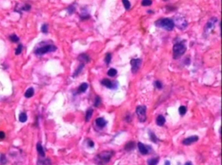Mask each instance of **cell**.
Here are the masks:
<instances>
[{
  "mask_svg": "<svg viewBox=\"0 0 222 165\" xmlns=\"http://www.w3.org/2000/svg\"><path fill=\"white\" fill-rule=\"evenodd\" d=\"M88 88V84L87 83H83L81 84V85L79 86V88L78 89V93H84L86 92V90H87Z\"/></svg>",
  "mask_w": 222,
  "mask_h": 165,
  "instance_id": "obj_18",
  "label": "cell"
},
{
  "mask_svg": "<svg viewBox=\"0 0 222 165\" xmlns=\"http://www.w3.org/2000/svg\"><path fill=\"white\" fill-rule=\"evenodd\" d=\"M185 165H192L191 162H187L185 164Z\"/></svg>",
  "mask_w": 222,
  "mask_h": 165,
  "instance_id": "obj_42",
  "label": "cell"
},
{
  "mask_svg": "<svg viewBox=\"0 0 222 165\" xmlns=\"http://www.w3.org/2000/svg\"><path fill=\"white\" fill-rule=\"evenodd\" d=\"M10 41H12L13 43H18V41H20V39L16 34H13L11 35H10L9 37Z\"/></svg>",
  "mask_w": 222,
  "mask_h": 165,
  "instance_id": "obj_28",
  "label": "cell"
},
{
  "mask_svg": "<svg viewBox=\"0 0 222 165\" xmlns=\"http://www.w3.org/2000/svg\"><path fill=\"white\" fill-rule=\"evenodd\" d=\"M22 44H20L18 46V47H17V48L16 49V50H15V54L16 55H20L22 53Z\"/></svg>",
  "mask_w": 222,
  "mask_h": 165,
  "instance_id": "obj_35",
  "label": "cell"
},
{
  "mask_svg": "<svg viewBox=\"0 0 222 165\" xmlns=\"http://www.w3.org/2000/svg\"><path fill=\"white\" fill-rule=\"evenodd\" d=\"M112 58V54H110V53H107V54H106V55H105V58H104V61H105L106 65H109V64L110 63Z\"/></svg>",
  "mask_w": 222,
  "mask_h": 165,
  "instance_id": "obj_25",
  "label": "cell"
},
{
  "mask_svg": "<svg viewBox=\"0 0 222 165\" xmlns=\"http://www.w3.org/2000/svg\"><path fill=\"white\" fill-rule=\"evenodd\" d=\"M122 2H123V4L124 7H125V9L126 10H129L130 9V7H131V4H130V2L128 1V0H122Z\"/></svg>",
  "mask_w": 222,
  "mask_h": 165,
  "instance_id": "obj_29",
  "label": "cell"
},
{
  "mask_svg": "<svg viewBox=\"0 0 222 165\" xmlns=\"http://www.w3.org/2000/svg\"><path fill=\"white\" fill-rule=\"evenodd\" d=\"M41 31L43 33H47L48 32V26L46 24H44L41 26Z\"/></svg>",
  "mask_w": 222,
  "mask_h": 165,
  "instance_id": "obj_34",
  "label": "cell"
},
{
  "mask_svg": "<svg viewBox=\"0 0 222 165\" xmlns=\"http://www.w3.org/2000/svg\"><path fill=\"white\" fill-rule=\"evenodd\" d=\"M87 144H88V145H89V147H94V142H93V141L91 140H89L87 141Z\"/></svg>",
  "mask_w": 222,
  "mask_h": 165,
  "instance_id": "obj_39",
  "label": "cell"
},
{
  "mask_svg": "<svg viewBox=\"0 0 222 165\" xmlns=\"http://www.w3.org/2000/svg\"><path fill=\"white\" fill-rule=\"evenodd\" d=\"M5 138V132L3 131H0V140H2Z\"/></svg>",
  "mask_w": 222,
  "mask_h": 165,
  "instance_id": "obj_40",
  "label": "cell"
},
{
  "mask_svg": "<svg viewBox=\"0 0 222 165\" xmlns=\"http://www.w3.org/2000/svg\"><path fill=\"white\" fill-rule=\"evenodd\" d=\"M34 93H35L34 89L33 88H29L28 90H27V91H26V93H25V97L28 99L31 98V97H32L34 95Z\"/></svg>",
  "mask_w": 222,
  "mask_h": 165,
  "instance_id": "obj_19",
  "label": "cell"
},
{
  "mask_svg": "<svg viewBox=\"0 0 222 165\" xmlns=\"http://www.w3.org/2000/svg\"><path fill=\"white\" fill-rule=\"evenodd\" d=\"M37 150L39 155H41V157H45V152H44V148H43L42 144H41L40 142H39V143L37 144Z\"/></svg>",
  "mask_w": 222,
  "mask_h": 165,
  "instance_id": "obj_15",
  "label": "cell"
},
{
  "mask_svg": "<svg viewBox=\"0 0 222 165\" xmlns=\"http://www.w3.org/2000/svg\"><path fill=\"white\" fill-rule=\"evenodd\" d=\"M135 147V142H132V141H130L128 143H127L126 145H125V150L128 151H130L132 150L133 149H134Z\"/></svg>",
  "mask_w": 222,
  "mask_h": 165,
  "instance_id": "obj_20",
  "label": "cell"
},
{
  "mask_svg": "<svg viewBox=\"0 0 222 165\" xmlns=\"http://www.w3.org/2000/svg\"><path fill=\"white\" fill-rule=\"evenodd\" d=\"M138 145L140 152L142 155H147V154L149 153V149H148L147 147L144 144H142L141 142H139Z\"/></svg>",
  "mask_w": 222,
  "mask_h": 165,
  "instance_id": "obj_11",
  "label": "cell"
},
{
  "mask_svg": "<svg viewBox=\"0 0 222 165\" xmlns=\"http://www.w3.org/2000/svg\"><path fill=\"white\" fill-rule=\"evenodd\" d=\"M154 85H155L156 88L157 89H158V90H161V89L162 88V87H163L162 82H161L160 81H159V80H156V81L154 82Z\"/></svg>",
  "mask_w": 222,
  "mask_h": 165,
  "instance_id": "obj_37",
  "label": "cell"
},
{
  "mask_svg": "<svg viewBox=\"0 0 222 165\" xmlns=\"http://www.w3.org/2000/svg\"><path fill=\"white\" fill-rule=\"evenodd\" d=\"M75 10H76V8H75V7L73 5H70V6L67 8V11H68V13H69V15H72V13H74Z\"/></svg>",
  "mask_w": 222,
  "mask_h": 165,
  "instance_id": "obj_36",
  "label": "cell"
},
{
  "mask_svg": "<svg viewBox=\"0 0 222 165\" xmlns=\"http://www.w3.org/2000/svg\"><path fill=\"white\" fill-rule=\"evenodd\" d=\"M175 26L178 28L179 30H184L188 26V22L186 20V18L182 16H177L175 18V20L173 21Z\"/></svg>",
  "mask_w": 222,
  "mask_h": 165,
  "instance_id": "obj_5",
  "label": "cell"
},
{
  "mask_svg": "<svg viewBox=\"0 0 222 165\" xmlns=\"http://www.w3.org/2000/svg\"><path fill=\"white\" fill-rule=\"evenodd\" d=\"M178 112H179V114H180L181 116H184V115L187 112L186 107L184 106H180V108H179V109H178Z\"/></svg>",
  "mask_w": 222,
  "mask_h": 165,
  "instance_id": "obj_31",
  "label": "cell"
},
{
  "mask_svg": "<svg viewBox=\"0 0 222 165\" xmlns=\"http://www.w3.org/2000/svg\"><path fill=\"white\" fill-rule=\"evenodd\" d=\"M186 50V46L184 42L177 43L175 44L173 48V58L175 59H178L184 54Z\"/></svg>",
  "mask_w": 222,
  "mask_h": 165,
  "instance_id": "obj_3",
  "label": "cell"
},
{
  "mask_svg": "<svg viewBox=\"0 0 222 165\" xmlns=\"http://www.w3.org/2000/svg\"><path fill=\"white\" fill-rule=\"evenodd\" d=\"M149 136H150V138L152 140V142L154 143H157L158 142V138L156 137V134H154V132H152V131H150L149 132Z\"/></svg>",
  "mask_w": 222,
  "mask_h": 165,
  "instance_id": "obj_26",
  "label": "cell"
},
{
  "mask_svg": "<svg viewBox=\"0 0 222 165\" xmlns=\"http://www.w3.org/2000/svg\"><path fill=\"white\" fill-rule=\"evenodd\" d=\"M114 155V152L111 151H104L96 155L94 161L98 165H105L111 160Z\"/></svg>",
  "mask_w": 222,
  "mask_h": 165,
  "instance_id": "obj_1",
  "label": "cell"
},
{
  "mask_svg": "<svg viewBox=\"0 0 222 165\" xmlns=\"http://www.w3.org/2000/svg\"><path fill=\"white\" fill-rule=\"evenodd\" d=\"M141 63H142V60L141 59H139V58L132 59L131 61H130L132 67V72L133 73H136L138 70L140 69Z\"/></svg>",
  "mask_w": 222,
  "mask_h": 165,
  "instance_id": "obj_8",
  "label": "cell"
},
{
  "mask_svg": "<svg viewBox=\"0 0 222 165\" xmlns=\"http://www.w3.org/2000/svg\"><path fill=\"white\" fill-rule=\"evenodd\" d=\"M147 107L143 105L138 106L136 108V114L138 116V119L140 122H144L146 121Z\"/></svg>",
  "mask_w": 222,
  "mask_h": 165,
  "instance_id": "obj_7",
  "label": "cell"
},
{
  "mask_svg": "<svg viewBox=\"0 0 222 165\" xmlns=\"http://www.w3.org/2000/svg\"><path fill=\"white\" fill-rule=\"evenodd\" d=\"M19 120L22 123H25L27 120H28V116H27L26 113L22 112L21 114L19 115Z\"/></svg>",
  "mask_w": 222,
  "mask_h": 165,
  "instance_id": "obj_22",
  "label": "cell"
},
{
  "mask_svg": "<svg viewBox=\"0 0 222 165\" xmlns=\"http://www.w3.org/2000/svg\"><path fill=\"white\" fill-rule=\"evenodd\" d=\"M37 165H52V162L49 158H39Z\"/></svg>",
  "mask_w": 222,
  "mask_h": 165,
  "instance_id": "obj_14",
  "label": "cell"
},
{
  "mask_svg": "<svg viewBox=\"0 0 222 165\" xmlns=\"http://www.w3.org/2000/svg\"><path fill=\"white\" fill-rule=\"evenodd\" d=\"M84 66H85V64L83 63H81L79 64V66L78 67V68L76 69V70H75L74 72L73 77L78 76L79 74L81 72V71H82V70H83V69Z\"/></svg>",
  "mask_w": 222,
  "mask_h": 165,
  "instance_id": "obj_16",
  "label": "cell"
},
{
  "mask_svg": "<svg viewBox=\"0 0 222 165\" xmlns=\"http://www.w3.org/2000/svg\"><path fill=\"white\" fill-rule=\"evenodd\" d=\"M80 17H81V20H86V19H88V18H90V16L87 13H83L80 15Z\"/></svg>",
  "mask_w": 222,
  "mask_h": 165,
  "instance_id": "obj_38",
  "label": "cell"
},
{
  "mask_svg": "<svg viewBox=\"0 0 222 165\" xmlns=\"http://www.w3.org/2000/svg\"><path fill=\"white\" fill-rule=\"evenodd\" d=\"M165 122V119L162 115H160L156 118V124L158 126H163Z\"/></svg>",
  "mask_w": 222,
  "mask_h": 165,
  "instance_id": "obj_17",
  "label": "cell"
},
{
  "mask_svg": "<svg viewBox=\"0 0 222 165\" xmlns=\"http://www.w3.org/2000/svg\"><path fill=\"white\" fill-rule=\"evenodd\" d=\"M31 5L29 4H25L24 6H23L22 8H20L19 10H18V12H21V11H28L31 9Z\"/></svg>",
  "mask_w": 222,
  "mask_h": 165,
  "instance_id": "obj_24",
  "label": "cell"
},
{
  "mask_svg": "<svg viewBox=\"0 0 222 165\" xmlns=\"http://www.w3.org/2000/svg\"><path fill=\"white\" fill-rule=\"evenodd\" d=\"M217 22V18L216 17H212L208 20L207 23L206 24L204 28V33L205 35H208L215 28L216 24Z\"/></svg>",
  "mask_w": 222,
  "mask_h": 165,
  "instance_id": "obj_6",
  "label": "cell"
},
{
  "mask_svg": "<svg viewBox=\"0 0 222 165\" xmlns=\"http://www.w3.org/2000/svg\"><path fill=\"white\" fill-rule=\"evenodd\" d=\"M95 122H96V125L100 128L104 127L106 125V124H107V121H106V120H105L104 118H97V119H96Z\"/></svg>",
  "mask_w": 222,
  "mask_h": 165,
  "instance_id": "obj_13",
  "label": "cell"
},
{
  "mask_svg": "<svg viewBox=\"0 0 222 165\" xmlns=\"http://www.w3.org/2000/svg\"><path fill=\"white\" fill-rule=\"evenodd\" d=\"M101 104V99L99 96H96L94 102V106L95 107H98Z\"/></svg>",
  "mask_w": 222,
  "mask_h": 165,
  "instance_id": "obj_32",
  "label": "cell"
},
{
  "mask_svg": "<svg viewBox=\"0 0 222 165\" xmlns=\"http://www.w3.org/2000/svg\"><path fill=\"white\" fill-rule=\"evenodd\" d=\"M92 113H93V110L91 109V108H89L87 110V111L86 112L85 114V121H89L91 118H92Z\"/></svg>",
  "mask_w": 222,
  "mask_h": 165,
  "instance_id": "obj_21",
  "label": "cell"
},
{
  "mask_svg": "<svg viewBox=\"0 0 222 165\" xmlns=\"http://www.w3.org/2000/svg\"><path fill=\"white\" fill-rule=\"evenodd\" d=\"M101 83L102 85L109 89H116L117 87V82L114 83V82H112L109 79L107 78L103 79Z\"/></svg>",
  "mask_w": 222,
  "mask_h": 165,
  "instance_id": "obj_9",
  "label": "cell"
},
{
  "mask_svg": "<svg viewBox=\"0 0 222 165\" xmlns=\"http://www.w3.org/2000/svg\"><path fill=\"white\" fill-rule=\"evenodd\" d=\"M7 162L6 156L3 153H0V165H5Z\"/></svg>",
  "mask_w": 222,
  "mask_h": 165,
  "instance_id": "obj_23",
  "label": "cell"
},
{
  "mask_svg": "<svg viewBox=\"0 0 222 165\" xmlns=\"http://www.w3.org/2000/svg\"><path fill=\"white\" fill-rule=\"evenodd\" d=\"M155 26L167 31H172L175 28L173 20L170 18H162L155 22Z\"/></svg>",
  "mask_w": 222,
  "mask_h": 165,
  "instance_id": "obj_2",
  "label": "cell"
},
{
  "mask_svg": "<svg viewBox=\"0 0 222 165\" xmlns=\"http://www.w3.org/2000/svg\"><path fill=\"white\" fill-rule=\"evenodd\" d=\"M78 59L79 61H80L81 63H88L90 61L91 59H90V57L88 56L87 54H80L78 57Z\"/></svg>",
  "mask_w": 222,
  "mask_h": 165,
  "instance_id": "obj_12",
  "label": "cell"
},
{
  "mask_svg": "<svg viewBox=\"0 0 222 165\" xmlns=\"http://www.w3.org/2000/svg\"><path fill=\"white\" fill-rule=\"evenodd\" d=\"M117 74V70L114 68H112L107 71V75L110 77H114Z\"/></svg>",
  "mask_w": 222,
  "mask_h": 165,
  "instance_id": "obj_27",
  "label": "cell"
},
{
  "mask_svg": "<svg viewBox=\"0 0 222 165\" xmlns=\"http://www.w3.org/2000/svg\"><path fill=\"white\" fill-rule=\"evenodd\" d=\"M165 165H171L170 161H169V160H166L165 162Z\"/></svg>",
  "mask_w": 222,
  "mask_h": 165,
  "instance_id": "obj_41",
  "label": "cell"
},
{
  "mask_svg": "<svg viewBox=\"0 0 222 165\" xmlns=\"http://www.w3.org/2000/svg\"><path fill=\"white\" fill-rule=\"evenodd\" d=\"M158 162V158H152L149 159L148 160V165H156Z\"/></svg>",
  "mask_w": 222,
  "mask_h": 165,
  "instance_id": "obj_30",
  "label": "cell"
},
{
  "mask_svg": "<svg viewBox=\"0 0 222 165\" xmlns=\"http://www.w3.org/2000/svg\"><path fill=\"white\" fill-rule=\"evenodd\" d=\"M198 140H199V137H198L197 136H190V137H188L187 138L184 139L182 141V144L186 145H190V144L197 142Z\"/></svg>",
  "mask_w": 222,
  "mask_h": 165,
  "instance_id": "obj_10",
  "label": "cell"
},
{
  "mask_svg": "<svg viewBox=\"0 0 222 165\" xmlns=\"http://www.w3.org/2000/svg\"><path fill=\"white\" fill-rule=\"evenodd\" d=\"M57 50V47L55 45L51 44H44L41 47L37 48L35 50V54L37 56H42L47 53L55 52Z\"/></svg>",
  "mask_w": 222,
  "mask_h": 165,
  "instance_id": "obj_4",
  "label": "cell"
},
{
  "mask_svg": "<svg viewBox=\"0 0 222 165\" xmlns=\"http://www.w3.org/2000/svg\"><path fill=\"white\" fill-rule=\"evenodd\" d=\"M152 2L151 0H142L141 2V5L144 6V7H147V6H150V5H152Z\"/></svg>",
  "mask_w": 222,
  "mask_h": 165,
  "instance_id": "obj_33",
  "label": "cell"
}]
</instances>
